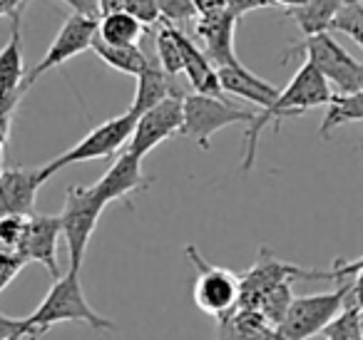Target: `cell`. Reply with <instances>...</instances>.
Here are the masks:
<instances>
[{
	"instance_id": "obj_1",
	"label": "cell",
	"mask_w": 363,
	"mask_h": 340,
	"mask_svg": "<svg viewBox=\"0 0 363 340\" xmlns=\"http://www.w3.org/2000/svg\"><path fill=\"white\" fill-rule=\"evenodd\" d=\"M333 92L326 85L321 75L313 70L308 62H301L296 72H294L291 82L279 92L277 102L269 110L257 112V120L244 130V157H242V171L249 174L254 169L259 152V137L267 130V125H274V130H279V125L294 117H301L306 112L316 110V107H328Z\"/></svg>"
},
{
	"instance_id": "obj_2",
	"label": "cell",
	"mask_w": 363,
	"mask_h": 340,
	"mask_svg": "<svg viewBox=\"0 0 363 340\" xmlns=\"http://www.w3.org/2000/svg\"><path fill=\"white\" fill-rule=\"evenodd\" d=\"M60 323H85L97 333H115V323L110 318H105V315H100L87 303L80 271H67L65 276H60L52 283V288L48 290L43 303L26 318L30 340H38L52 325Z\"/></svg>"
},
{
	"instance_id": "obj_3",
	"label": "cell",
	"mask_w": 363,
	"mask_h": 340,
	"mask_svg": "<svg viewBox=\"0 0 363 340\" xmlns=\"http://www.w3.org/2000/svg\"><path fill=\"white\" fill-rule=\"evenodd\" d=\"M296 55H303L308 65L326 80L333 95H353V92L363 90V62L356 60L351 52L331 33H321V35L303 38L301 42H294L281 60H291Z\"/></svg>"
},
{
	"instance_id": "obj_4",
	"label": "cell",
	"mask_w": 363,
	"mask_h": 340,
	"mask_svg": "<svg viewBox=\"0 0 363 340\" xmlns=\"http://www.w3.org/2000/svg\"><path fill=\"white\" fill-rule=\"evenodd\" d=\"M257 120V112L242 107L224 97L207 95H184L182 97V130L179 135L197 142L199 149L209 152V142L219 130L232 125L249 127Z\"/></svg>"
},
{
	"instance_id": "obj_5",
	"label": "cell",
	"mask_w": 363,
	"mask_h": 340,
	"mask_svg": "<svg viewBox=\"0 0 363 340\" xmlns=\"http://www.w3.org/2000/svg\"><path fill=\"white\" fill-rule=\"evenodd\" d=\"M102 211H105V204L92 186H70L67 189L65 206L57 214V219H60V234L65 239L67 256H70V271L82 268L87 246H90Z\"/></svg>"
},
{
	"instance_id": "obj_6",
	"label": "cell",
	"mask_w": 363,
	"mask_h": 340,
	"mask_svg": "<svg viewBox=\"0 0 363 340\" xmlns=\"http://www.w3.org/2000/svg\"><path fill=\"white\" fill-rule=\"evenodd\" d=\"M135 117L130 112H122V115L112 117V120L97 125L95 130H90L82 137L77 144H72L67 152H62L60 157H55L52 162H48L45 166H40L43 179H50L60 169L70 164H82V162L92 159H107V157H115L117 152H122V147L130 142L132 132H135Z\"/></svg>"
},
{
	"instance_id": "obj_7",
	"label": "cell",
	"mask_w": 363,
	"mask_h": 340,
	"mask_svg": "<svg viewBox=\"0 0 363 340\" xmlns=\"http://www.w3.org/2000/svg\"><path fill=\"white\" fill-rule=\"evenodd\" d=\"M184 256L197 268V280H194V303H197V308L207 315H214L217 320L234 313L239 303V276L229 268L209 264L194 244L184 246Z\"/></svg>"
},
{
	"instance_id": "obj_8",
	"label": "cell",
	"mask_w": 363,
	"mask_h": 340,
	"mask_svg": "<svg viewBox=\"0 0 363 340\" xmlns=\"http://www.w3.org/2000/svg\"><path fill=\"white\" fill-rule=\"evenodd\" d=\"M351 293V280L338 283L336 290L331 293H313L303 298H294L284 323L279 325V333L284 340H308L313 335L323 333L328 323L343 310Z\"/></svg>"
},
{
	"instance_id": "obj_9",
	"label": "cell",
	"mask_w": 363,
	"mask_h": 340,
	"mask_svg": "<svg viewBox=\"0 0 363 340\" xmlns=\"http://www.w3.org/2000/svg\"><path fill=\"white\" fill-rule=\"evenodd\" d=\"M323 280V271L316 268H301V266L286 264V261L277 259L272 254V249H259V259L252 268L244 276H239V303L237 308H249L254 310L264 293L274 285L284 283V280Z\"/></svg>"
},
{
	"instance_id": "obj_10",
	"label": "cell",
	"mask_w": 363,
	"mask_h": 340,
	"mask_svg": "<svg viewBox=\"0 0 363 340\" xmlns=\"http://www.w3.org/2000/svg\"><path fill=\"white\" fill-rule=\"evenodd\" d=\"M97 38V18H87V16H77L72 13L62 28L57 30V35L52 38V42L48 45L45 55L40 57L38 65H33L26 72V82H23V90H30L35 85V80H40L45 72L55 70V67L65 65L67 60L82 55L85 50H92V42Z\"/></svg>"
},
{
	"instance_id": "obj_11",
	"label": "cell",
	"mask_w": 363,
	"mask_h": 340,
	"mask_svg": "<svg viewBox=\"0 0 363 340\" xmlns=\"http://www.w3.org/2000/svg\"><path fill=\"white\" fill-rule=\"evenodd\" d=\"M182 97L184 95H172L164 102H160L157 107L147 110L145 115L137 117L135 132H132L127 149L132 154L142 157L150 154L155 147H160L162 142L172 140L174 135H179L182 130Z\"/></svg>"
},
{
	"instance_id": "obj_12",
	"label": "cell",
	"mask_w": 363,
	"mask_h": 340,
	"mask_svg": "<svg viewBox=\"0 0 363 340\" xmlns=\"http://www.w3.org/2000/svg\"><path fill=\"white\" fill-rule=\"evenodd\" d=\"M199 40H202V52L209 57L217 70L229 65H237L239 57L234 52V30H237V18L227 8H217L197 16L194 23Z\"/></svg>"
},
{
	"instance_id": "obj_13",
	"label": "cell",
	"mask_w": 363,
	"mask_h": 340,
	"mask_svg": "<svg viewBox=\"0 0 363 340\" xmlns=\"http://www.w3.org/2000/svg\"><path fill=\"white\" fill-rule=\"evenodd\" d=\"M152 184L142 171V159L132 154L130 149H122L110 164V169L92 184L95 194L100 196L102 204H112V201H125L137 191H145Z\"/></svg>"
},
{
	"instance_id": "obj_14",
	"label": "cell",
	"mask_w": 363,
	"mask_h": 340,
	"mask_svg": "<svg viewBox=\"0 0 363 340\" xmlns=\"http://www.w3.org/2000/svg\"><path fill=\"white\" fill-rule=\"evenodd\" d=\"M45 184L38 169L13 166L0 174V219L6 216H33L35 214V196Z\"/></svg>"
},
{
	"instance_id": "obj_15",
	"label": "cell",
	"mask_w": 363,
	"mask_h": 340,
	"mask_svg": "<svg viewBox=\"0 0 363 340\" xmlns=\"http://www.w3.org/2000/svg\"><path fill=\"white\" fill-rule=\"evenodd\" d=\"M60 219L52 214H33L28 219V231L18 254L26 256V261L45 266L52 278H60V266H57V239H60Z\"/></svg>"
},
{
	"instance_id": "obj_16",
	"label": "cell",
	"mask_w": 363,
	"mask_h": 340,
	"mask_svg": "<svg viewBox=\"0 0 363 340\" xmlns=\"http://www.w3.org/2000/svg\"><path fill=\"white\" fill-rule=\"evenodd\" d=\"M174 40L182 52V75L187 77L194 95L222 97L224 92H222V85H219V72H217V67L209 62V57L202 52V47L194 45L192 38H187V33L182 30V28H174Z\"/></svg>"
},
{
	"instance_id": "obj_17",
	"label": "cell",
	"mask_w": 363,
	"mask_h": 340,
	"mask_svg": "<svg viewBox=\"0 0 363 340\" xmlns=\"http://www.w3.org/2000/svg\"><path fill=\"white\" fill-rule=\"evenodd\" d=\"M217 72H219V85H222L224 95H232L244 102H252L254 107H259V112L269 110V107L277 102L279 92H281L269 80H262L259 75H254V72L249 70V67H244L242 62L222 67V70H217Z\"/></svg>"
},
{
	"instance_id": "obj_18",
	"label": "cell",
	"mask_w": 363,
	"mask_h": 340,
	"mask_svg": "<svg viewBox=\"0 0 363 340\" xmlns=\"http://www.w3.org/2000/svg\"><path fill=\"white\" fill-rule=\"evenodd\" d=\"M172 95H187V92L179 90V87L174 85V80L160 67V62L152 60L150 65L137 75V90L127 112L137 120L140 115H145L147 110L157 107L160 102H164L167 97H172Z\"/></svg>"
},
{
	"instance_id": "obj_19",
	"label": "cell",
	"mask_w": 363,
	"mask_h": 340,
	"mask_svg": "<svg viewBox=\"0 0 363 340\" xmlns=\"http://www.w3.org/2000/svg\"><path fill=\"white\" fill-rule=\"evenodd\" d=\"M217 340H284L277 328L264 320L259 310L237 308L219 320Z\"/></svg>"
},
{
	"instance_id": "obj_20",
	"label": "cell",
	"mask_w": 363,
	"mask_h": 340,
	"mask_svg": "<svg viewBox=\"0 0 363 340\" xmlns=\"http://www.w3.org/2000/svg\"><path fill=\"white\" fill-rule=\"evenodd\" d=\"M147 33V26L142 21H137L132 13L115 11L105 13L97 18V40L112 47H130L140 45L142 35Z\"/></svg>"
},
{
	"instance_id": "obj_21",
	"label": "cell",
	"mask_w": 363,
	"mask_h": 340,
	"mask_svg": "<svg viewBox=\"0 0 363 340\" xmlns=\"http://www.w3.org/2000/svg\"><path fill=\"white\" fill-rule=\"evenodd\" d=\"M26 82V60H23V33L21 23H13V30L8 42L0 50V95H11V92H23Z\"/></svg>"
},
{
	"instance_id": "obj_22",
	"label": "cell",
	"mask_w": 363,
	"mask_h": 340,
	"mask_svg": "<svg viewBox=\"0 0 363 340\" xmlns=\"http://www.w3.org/2000/svg\"><path fill=\"white\" fill-rule=\"evenodd\" d=\"M346 0H311L306 6L286 11V16L298 26L303 38L321 35V33H331V26L336 21L338 11L343 8Z\"/></svg>"
},
{
	"instance_id": "obj_23",
	"label": "cell",
	"mask_w": 363,
	"mask_h": 340,
	"mask_svg": "<svg viewBox=\"0 0 363 340\" xmlns=\"http://www.w3.org/2000/svg\"><path fill=\"white\" fill-rule=\"evenodd\" d=\"M92 50H95V55L100 57L107 67L122 72V75H132V77H137L152 62L150 55H145L140 45L112 47V45H105V42H100L95 38V42H92Z\"/></svg>"
},
{
	"instance_id": "obj_24",
	"label": "cell",
	"mask_w": 363,
	"mask_h": 340,
	"mask_svg": "<svg viewBox=\"0 0 363 340\" xmlns=\"http://www.w3.org/2000/svg\"><path fill=\"white\" fill-rule=\"evenodd\" d=\"M348 122H363V90L353 92V95H333L318 135L328 137L333 130L348 125Z\"/></svg>"
},
{
	"instance_id": "obj_25",
	"label": "cell",
	"mask_w": 363,
	"mask_h": 340,
	"mask_svg": "<svg viewBox=\"0 0 363 340\" xmlns=\"http://www.w3.org/2000/svg\"><path fill=\"white\" fill-rule=\"evenodd\" d=\"M291 303H294L291 280H284V283L269 288L267 293L259 298V303H257V308H254V310H259V313L264 315V320H267L272 328H279V325L284 323V318H286Z\"/></svg>"
},
{
	"instance_id": "obj_26",
	"label": "cell",
	"mask_w": 363,
	"mask_h": 340,
	"mask_svg": "<svg viewBox=\"0 0 363 340\" xmlns=\"http://www.w3.org/2000/svg\"><path fill=\"white\" fill-rule=\"evenodd\" d=\"M157 60H160V67L167 72V75L174 80V77L182 75V52L179 45L174 40V28L172 26H162L160 33H157Z\"/></svg>"
},
{
	"instance_id": "obj_27",
	"label": "cell",
	"mask_w": 363,
	"mask_h": 340,
	"mask_svg": "<svg viewBox=\"0 0 363 340\" xmlns=\"http://www.w3.org/2000/svg\"><path fill=\"white\" fill-rule=\"evenodd\" d=\"M326 340H363L361 338V325H358V305L348 303L343 310L323 328Z\"/></svg>"
},
{
	"instance_id": "obj_28",
	"label": "cell",
	"mask_w": 363,
	"mask_h": 340,
	"mask_svg": "<svg viewBox=\"0 0 363 340\" xmlns=\"http://www.w3.org/2000/svg\"><path fill=\"white\" fill-rule=\"evenodd\" d=\"M331 30L348 35L363 50V3H343Z\"/></svg>"
},
{
	"instance_id": "obj_29",
	"label": "cell",
	"mask_w": 363,
	"mask_h": 340,
	"mask_svg": "<svg viewBox=\"0 0 363 340\" xmlns=\"http://www.w3.org/2000/svg\"><path fill=\"white\" fill-rule=\"evenodd\" d=\"M160 18L167 21V26H184L187 21H197V8L192 0H155Z\"/></svg>"
},
{
	"instance_id": "obj_30",
	"label": "cell",
	"mask_w": 363,
	"mask_h": 340,
	"mask_svg": "<svg viewBox=\"0 0 363 340\" xmlns=\"http://www.w3.org/2000/svg\"><path fill=\"white\" fill-rule=\"evenodd\" d=\"M28 266L26 256L18 251H0V293L16 280V276Z\"/></svg>"
},
{
	"instance_id": "obj_31",
	"label": "cell",
	"mask_w": 363,
	"mask_h": 340,
	"mask_svg": "<svg viewBox=\"0 0 363 340\" xmlns=\"http://www.w3.org/2000/svg\"><path fill=\"white\" fill-rule=\"evenodd\" d=\"M23 92H11V95H0V130L11 135L13 117H16L18 107H21Z\"/></svg>"
},
{
	"instance_id": "obj_32",
	"label": "cell",
	"mask_w": 363,
	"mask_h": 340,
	"mask_svg": "<svg viewBox=\"0 0 363 340\" xmlns=\"http://www.w3.org/2000/svg\"><path fill=\"white\" fill-rule=\"evenodd\" d=\"M227 11L232 13L234 18H244L252 11H262V8H274V0H224Z\"/></svg>"
},
{
	"instance_id": "obj_33",
	"label": "cell",
	"mask_w": 363,
	"mask_h": 340,
	"mask_svg": "<svg viewBox=\"0 0 363 340\" xmlns=\"http://www.w3.org/2000/svg\"><path fill=\"white\" fill-rule=\"evenodd\" d=\"M16 335H28L26 318H11V315L0 313V340L16 338Z\"/></svg>"
},
{
	"instance_id": "obj_34",
	"label": "cell",
	"mask_w": 363,
	"mask_h": 340,
	"mask_svg": "<svg viewBox=\"0 0 363 340\" xmlns=\"http://www.w3.org/2000/svg\"><path fill=\"white\" fill-rule=\"evenodd\" d=\"M65 6L72 8V13L87 18H100V3L97 0H62Z\"/></svg>"
},
{
	"instance_id": "obj_35",
	"label": "cell",
	"mask_w": 363,
	"mask_h": 340,
	"mask_svg": "<svg viewBox=\"0 0 363 340\" xmlns=\"http://www.w3.org/2000/svg\"><path fill=\"white\" fill-rule=\"evenodd\" d=\"M28 3H33V0H0V13L11 18L13 23H21Z\"/></svg>"
},
{
	"instance_id": "obj_36",
	"label": "cell",
	"mask_w": 363,
	"mask_h": 340,
	"mask_svg": "<svg viewBox=\"0 0 363 340\" xmlns=\"http://www.w3.org/2000/svg\"><path fill=\"white\" fill-rule=\"evenodd\" d=\"M306 3H311V0H274V6H284L286 11L301 8V6H306Z\"/></svg>"
},
{
	"instance_id": "obj_37",
	"label": "cell",
	"mask_w": 363,
	"mask_h": 340,
	"mask_svg": "<svg viewBox=\"0 0 363 340\" xmlns=\"http://www.w3.org/2000/svg\"><path fill=\"white\" fill-rule=\"evenodd\" d=\"M6 147H0V174H3V171H6Z\"/></svg>"
},
{
	"instance_id": "obj_38",
	"label": "cell",
	"mask_w": 363,
	"mask_h": 340,
	"mask_svg": "<svg viewBox=\"0 0 363 340\" xmlns=\"http://www.w3.org/2000/svg\"><path fill=\"white\" fill-rule=\"evenodd\" d=\"M358 325H361V338H363V305H358Z\"/></svg>"
},
{
	"instance_id": "obj_39",
	"label": "cell",
	"mask_w": 363,
	"mask_h": 340,
	"mask_svg": "<svg viewBox=\"0 0 363 340\" xmlns=\"http://www.w3.org/2000/svg\"><path fill=\"white\" fill-rule=\"evenodd\" d=\"M8 137H11V135H8V132L0 130V147H6V144H8Z\"/></svg>"
},
{
	"instance_id": "obj_40",
	"label": "cell",
	"mask_w": 363,
	"mask_h": 340,
	"mask_svg": "<svg viewBox=\"0 0 363 340\" xmlns=\"http://www.w3.org/2000/svg\"><path fill=\"white\" fill-rule=\"evenodd\" d=\"M361 264H363V256H361V259H356V261H351L348 266H361Z\"/></svg>"
},
{
	"instance_id": "obj_41",
	"label": "cell",
	"mask_w": 363,
	"mask_h": 340,
	"mask_svg": "<svg viewBox=\"0 0 363 340\" xmlns=\"http://www.w3.org/2000/svg\"><path fill=\"white\" fill-rule=\"evenodd\" d=\"M8 340H23V335H16V338H8Z\"/></svg>"
},
{
	"instance_id": "obj_42",
	"label": "cell",
	"mask_w": 363,
	"mask_h": 340,
	"mask_svg": "<svg viewBox=\"0 0 363 340\" xmlns=\"http://www.w3.org/2000/svg\"><path fill=\"white\" fill-rule=\"evenodd\" d=\"M0 16H3V13H0Z\"/></svg>"
}]
</instances>
